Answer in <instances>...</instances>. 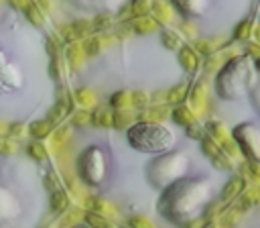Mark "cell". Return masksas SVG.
<instances>
[{
	"mask_svg": "<svg viewBox=\"0 0 260 228\" xmlns=\"http://www.w3.org/2000/svg\"><path fill=\"white\" fill-rule=\"evenodd\" d=\"M171 118H173V122L179 124V126H189L191 122L197 120L195 112H193L189 106H185V104H177V106H173V108H171Z\"/></svg>",
	"mask_w": 260,
	"mask_h": 228,
	"instance_id": "9a60e30c",
	"label": "cell"
},
{
	"mask_svg": "<svg viewBox=\"0 0 260 228\" xmlns=\"http://www.w3.org/2000/svg\"><path fill=\"white\" fill-rule=\"evenodd\" d=\"M248 94H250V100H252L254 108L260 112V75H256V79H254V83H252Z\"/></svg>",
	"mask_w": 260,
	"mask_h": 228,
	"instance_id": "b9f144b4",
	"label": "cell"
},
{
	"mask_svg": "<svg viewBox=\"0 0 260 228\" xmlns=\"http://www.w3.org/2000/svg\"><path fill=\"white\" fill-rule=\"evenodd\" d=\"M136 120H138V112H134L130 108L112 112V128H116V130H128Z\"/></svg>",
	"mask_w": 260,
	"mask_h": 228,
	"instance_id": "7c38bea8",
	"label": "cell"
},
{
	"mask_svg": "<svg viewBox=\"0 0 260 228\" xmlns=\"http://www.w3.org/2000/svg\"><path fill=\"white\" fill-rule=\"evenodd\" d=\"M177 59H179V65L187 73H195L201 67V55L193 47H189V45H181L177 49Z\"/></svg>",
	"mask_w": 260,
	"mask_h": 228,
	"instance_id": "30bf717a",
	"label": "cell"
},
{
	"mask_svg": "<svg viewBox=\"0 0 260 228\" xmlns=\"http://www.w3.org/2000/svg\"><path fill=\"white\" fill-rule=\"evenodd\" d=\"M221 45H223V37H215V39L207 37V39H197L195 45H193V49H195L199 55H205V57H207V55H211V53L223 49Z\"/></svg>",
	"mask_w": 260,
	"mask_h": 228,
	"instance_id": "e0dca14e",
	"label": "cell"
},
{
	"mask_svg": "<svg viewBox=\"0 0 260 228\" xmlns=\"http://www.w3.org/2000/svg\"><path fill=\"white\" fill-rule=\"evenodd\" d=\"M252 35V18H244L236 24L234 28V39L236 41H246L248 37Z\"/></svg>",
	"mask_w": 260,
	"mask_h": 228,
	"instance_id": "1f68e13d",
	"label": "cell"
},
{
	"mask_svg": "<svg viewBox=\"0 0 260 228\" xmlns=\"http://www.w3.org/2000/svg\"><path fill=\"white\" fill-rule=\"evenodd\" d=\"M246 55L254 61V59H258L260 57V45L258 43H248L246 45Z\"/></svg>",
	"mask_w": 260,
	"mask_h": 228,
	"instance_id": "7dc6e473",
	"label": "cell"
},
{
	"mask_svg": "<svg viewBox=\"0 0 260 228\" xmlns=\"http://www.w3.org/2000/svg\"><path fill=\"white\" fill-rule=\"evenodd\" d=\"M181 26H183V28H185V31H187V33H185V35H187V37H195V35H197V28H195V26H191V24H189V22H183V24H181Z\"/></svg>",
	"mask_w": 260,
	"mask_h": 228,
	"instance_id": "f907efd6",
	"label": "cell"
},
{
	"mask_svg": "<svg viewBox=\"0 0 260 228\" xmlns=\"http://www.w3.org/2000/svg\"><path fill=\"white\" fill-rule=\"evenodd\" d=\"M256 204H260V189L258 187H244V195H242V202H240V210H248V208H254Z\"/></svg>",
	"mask_w": 260,
	"mask_h": 228,
	"instance_id": "d4e9b609",
	"label": "cell"
},
{
	"mask_svg": "<svg viewBox=\"0 0 260 228\" xmlns=\"http://www.w3.org/2000/svg\"><path fill=\"white\" fill-rule=\"evenodd\" d=\"M209 222L199 214V216H195V218H191V220H187V222H183L181 224V228H205Z\"/></svg>",
	"mask_w": 260,
	"mask_h": 228,
	"instance_id": "ee69618b",
	"label": "cell"
},
{
	"mask_svg": "<svg viewBox=\"0 0 260 228\" xmlns=\"http://www.w3.org/2000/svg\"><path fill=\"white\" fill-rule=\"evenodd\" d=\"M87 210H89V212H95V214H100V216H104V218H108V220L118 214V212H116V206H112L110 202H106L104 197H98V195L87 197Z\"/></svg>",
	"mask_w": 260,
	"mask_h": 228,
	"instance_id": "5bb4252c",
	"label": "cell"
},
{
	"mask_svg": "<svg viewBox=\"0 0 260 228\" xmlns=\"http://www.w3.org/2000/svg\"><path fill=\"white\" fill-rule=\"evenodd\" d=\"M28 130H30V134H32L35 138H45V136L51 134L53 124H51L49 120H37V122H32V124L28 126Z\"/></svg>",
	"mask_w": 260,
	"mask_h": 228,
	"instance_id": "4dcf8cb0",
	"label": "cell"
},
{
	"mask_svg": "<svg viewBox=\"0 0 260 228\" xmlns=\"http://www.w3.org/2000/svg\"><path fill=\"white\" fill-rule=\"evenodd\" d=\"M201 153L207 157V159H213L215 155H219L221 153V147H219V142L215 140V138H211L209 134H205L201 140Z\"/></svg>",
	"mask_w": 260,
	"mask_h": 228,
	"instance_id": "83f0119b",
	"label": "cell"
},
{
	"mask_svg": "<svg viewBox=\"0 0 260 228\" xmlns=\"http://www.w3.org/2000/svg\"><path fill=\"white\" fill-rule=\"evenodd\" d=\"M93 33L91 20H75L71 24L61 26V37L65 39V43H77L83 37H89Z\"/></svg>",
	"mask_w": 260,
	"mask_h": 228,
	"instance_id": "52a82bcc",
	"label": "cell"
},
{
	"mask_svg": "<svg viewBox=\"0 0 260 228\" xmlns=\"http://www.w3.org/2000/svg\"><path fill=\"white\" fill-rule=\"evenodd\" d=\"M156 26H158V22L152 16H136L130 22V31L136 35H150L156 31Z\"/></svg>",
	"mask_w": 260,
	"mask_h": 228,
	"instance_id": "ac0fdd59",
	"label": "cell"
},
{
	"mask_svg": "<svg viewBox=\"0 0 260 228\" xmlns=\"http://www.w3.org/2000/svg\"><path fill=\"white\" fill-rule=\"evenodd\" d=\"M130 94H132V106H134V108L142 110V108H146V106L150 104V94H146L144 90H134V92H130Z\"/></svg>",
	"mask_w": 260,
	"mask_h": 228,
	"instance_id": "8d00e7d4",
	"label": "cell"
},
{
	"mask_svg": "<svg viewBox=\"0 0 260 228\" xmlns=\"http://www.w3.org/2000/svg\"><path fill=\"white\" fill-rule=\"evenodd\" d=\"M130 106H132V94L128 90H118L112 94V98H110L112 110H122V108H130Z\"/></svg>",
	"mask_w": 260,
	"mask_h": 228,
	"instance_id": "7402d4cb",
	"label": "cell"
},
{
	"mask_svg": "<svg viewBox=\"0 0 260 228\" xmlns=\"http://www.w3.org/2000/svg\"><path fill=\"white\" fill-rule=\"evenodd\" d=\"M244 187H246V181H244V177H240V175H236V177H232V179H228V183L221 187V191H219V202H232V200H236L238 195H242V191H244Z\"/></svg>",
	"mask_w": 260,
	"mask_h": 228,
	"instance_id": "4fadbf2b",
	"label": "cell"
},
{
	"mask_svg": "<svg viewBox=\"0 0 260 228\" xmlns=\"http://www.w3.org/2000/svg\"><path fill=\"white\" fill-rule=\"evenodd\" d=\"M126 138L132 149L154 157L173 151L177 140L175 132L165 122H140V120H136L126 130Z\"/></svg>",
	"mask_w": 260,
	"mask_h": 228,
	"instance_id": "3957f363",
	"label": "cell"
},
{
	"mask_svg": "<svg viewBox=\"0 0 260 228\" xmlns=\"http://www.w3.org/2000/svg\"><path fill=\"white\" fill-rule=\"evenodd\" d=\"M211 200V183L203 177H179L160 189L156 210L173 224H183L199 216Z\"/></svg>",
	"mask_w": 260,
	"mask_h": 228,
	"instance_id": "6da1fadb",
	"label": "cell"
},
{
	"mask_svg": "<svg viewBox=\"0 0 260 228\" xmlns=\"http://www.w3.org/2000/svg\"><path fill=\"white\" fill-rule=\"evenodd\" d=\"M130 8H132V16H146V12L150 10V4L148 0H134Z\"/></svg>",
	"mask_w": 260,
	"mask_h": 228,
	"instance_id": "7bdbcfd3",
	"label": "cell"
},
{
	"mask_svg": "<svg viewBox=\"0 0 260 228\" xmlns=\"http://www.w3.org/2000/svg\"><path fill=\"white\" fill-rule=\"evenodd\" d=\"M205 228H221V226H219V224H217V222H215V220H213V222H209V224H207V226H205Z\"/></svg>",
	"mask_w": 260,
	"mask_h": 228,
	"instance_id": "f5cc1de1",
	"label": "cell"
},
{
	"mask_svg": "<svg viewBox=\"0 0 260 228\" xmlns=\"http://www.w3.org/2000/svg\"><path fill=\"white\" fill-rule=\"evenodd\" d=\"M45 187H47L49 191H55V189H57V179H55L53 173H47V175H45Z\"/></svg>",
	"mask_w": 260,
	"mask_h": 228,
	"instance_id": "c3c4849f",
	"label": "cell"
},
{
	"mask_svg": "<svg viewBox=\"0 0 260 228\" xmlns=\"http://www.w3.org/2000/svg\"><path fill=\"white\" fill-rule=\"evenodd\" d=\"M205 132H207L211 138H215L217 142L230 136V132H228L225 124H223V122H219V120H209V122L205 124Z\"/></svg>",
	"mask_w": 260,
	"mask_h": 228,
	"instance_id": "cb8c5ba5",
	"label": "cell"
},
{
	"mask_svg": "<svg viewBox=\"0 0 260 228\" xmlns=\"http://www.w3.org/2000/svg\"><path fill=\"white\" fill-rule=\"evenodd\" d=\"M171 116V108L167 104H148L138 112L140 122H165Z\"/></svg>",
	"mask_w": 260,
	"mask_h": 228,
	"instance_id": "8fae6325",
	"label": "cell"
},
{
	"mask_svg": "<svg viewBox=\"0 0 260 228\" xmlns=\"http://www.w3.org/2000/svg\"><path fill=\"white\" fill-rule=\"evenodd\" d=\"M256 79L254 61L246 55H232L215 75V92L223 100H240L250 92Z\"/></svg>",
	"mask_w": 260,
	"mask_h": 228,
	"instance_id": "7a4b0ae2",
	"label": "cell"
},
{
	"mask_svg": "<svg viewBox=\"0 0 260 228\" xmlns=\"http://www.w3.org/2000/svg\"><path fill=\"white\" fill-rule=\"evenodd\" d=\"M223 63H225V53H223V49H219V51H215V53L207 55V57H205V61H201V65H203V69H205V73L219 69Z\"/></svg>",
	"mask_w": 260,
	"mask_h": 228,
	"instance_id": "603a6c76",
	"label": "cell"
},
{
	"mask_svg": "<svg viewBox=\"0 0 260 228\" xmlns=\"http://www.w3.org/2000/svg\"><path fill=\"white\" fill-rule=\"evenodd\" d=\"M124 224H126V228H154L152 220H148L146 216H140V214L128 216Z\"/></svg>",
	"mask_w": 260,
	"mask_h": 228,
	"instance_id": "e575fe53",
	"label": "cell"
},
{
	"mask_svg": "<svg viewBox=\"0 0 260 228\" xmlns=\"http://www.w3.org/2000/svg\"><path fill=\"white\" fill-rule=\"evenodd\" d=\"M252 37H254V43L260 45V24H256V26L252 28Z\"/></svg>",
	"mask_w": 260,
	"mask_h": 228,
	"instance_id": "816d5d0a",
	"label": "cell"
},
{
	"mask_svg": "<svg viewBox=\"0 0 260 228\" xmlns=\"http://www.w3.org/2000/svg\"><path fill=\"white\" fill-rule=\"evenodd\" d=\"M169 4L177 8L185 18H195L207 10L209 0H169Z\"/></svg>",
	"mask_w": 260,
	"mask_h": 228,
	"instance_id": "9c48e42d",
	"label": "cell"
},
{
	"mask_svg": "<svg viewBox=\"0 0 260 228\" xmlns=\"http://www.w3.org/2000/svg\"><path fill=\"white\" fill-rule=\"evenodd\" d=\"M81 47H83V53L85 55H98L102 51V47H104V39L98 37V35H89V37H85V41H83Z\"/></svg>",
	"mask_w": 260,
	"mask_h": 228,
	"instance_id": "f546056e",
	"label": "cell"
},
{
	"mask_svg": "<svg viewBox=\"0 0 260 228\" xmlns=\"http://www.w3.org/2000/svg\"><path fill=\"white\" fill-rule=\"evenodd\" d=\"M20 128H22V126H20V124H10V126H8V128H6V132H8V134H10V136H18V134H20V132H22V130H20Z\"/></svg>",
	"mask_w": 260,
	"mask_h": 228,
	"instance_id": "681fc988",
	"label": "cell"
},
{
	"mask_svg": "<svg viewBox=\"0 0 260 228\" xmlns=\"http://www.w3.org/2000/svg\"><path fill=\"white\" fill-rule=\"evenodd\" d=\"M67 63L73 67V69H79L83 65V59H85V53H83V47L81 43H69L67 47Z\"/></svg>",
	"mask_w": 260,
	"mask_h": 228,
	"instance_id": "ffe728a7",
	"label": "cell"
},
{
	"mask_svg": "<svg viewBox=\"0 0 260 228\" xmlns=\"http://www.w3.org/2000/svg\"><path fill=\"white\" fill-rule=\"evenodd\" d=\"M69 134H71V128L69 126H61V128H57V132L53 134V138H55L57 145H61V142H65L69 138Z\"/></svg>",
	"mask_w": 260,
	"mask_h": 228,
	"instance_id": "f6af8a7d",
	"label": "cell"
},
{
	"mask_svg": "<svg viewBox=\"0 0 260 228\" xmlns=\"http://www.w3.org/2000/svg\"><path fill=\"white\" fill-rule=\"evenodd\" d=\"M219 147H221V151L228 155V157H232V159H236V157H240V149H238V145H236V140L232 138V134L228 136V138H223V140H219Z\"/></svg>",
	"mask_w": 260,
	"mask_h": 228,
	"instance_id": "74e56055",
	"label": "cell"
},
{
	"mask_svg": "<svg viewBox=\"0 0 260 228\" xmlns=\"http://www.w3.org/2000/svg\"><path fill=\"white\" fill-rule=\"evenodd\" d=\"M39 4H43V6L47 8V6H49V0H39Z\"/></svg>",
	"mask_w": 260,
	"mask_h": 228,
	"instance_id": "db71d44e",
	"label": "cell"
},
{
	"mask_svg": "<svg viewBox=\"0 0 260 228\" xmlns=\"http://www.w3.org/2000/svg\"><path fill=\"white\" fill-rule=\"evenodd\" d=\"M26 153H28L35 161H43V159L47 157V151H45V147H43L41 142H30V145L26 147Z\"/></svg>",
	"mask_w": 260,
	"mask_h": 228,
	"instance_id": "60d3db41",
	"label": "cell"
},
{
	"mask_svg": "<svg viewBox=\"0 0 260 228\" xmlns=\"http://www.w3.org/2000/svg\"><path fill=\"white\" fill-rule=\"evenodd\" d=\"M160 43H162V47L165 49H169V51H177L183 43H181V35L177 33V31H173V28H162L160 31Z\"/></svg>",
	"mask_w": 260,
	"mask_h": 228,
	"instance_id": "44dd1931",
	"label": "cell"
},
{
	"mask_svg": "<svg viewBox=\"0 0 260 228\" xmlns=\"http://www.w3.org/2000/svg\"><path fill=\"white\" fill-rule=\"evenodd\" d=\"M152 16L156 22H169L173 18V10H171V4L167 2H154L152 6Z\"/></svg>",
	"mask_w": 260,
	"mask_h": 228,
	"instance_id": "f1b7e54d",
	"label": "cell"
},
{
	"mask_svg": "<svg viewBox=\"0 0 260 228\" xmlns=\"http://www.w3.org/2000/svg\"><path fill=\"white\" fill-rule=\"evenodd\" d=\"M189 169V159L181 151H169L162 155H156L148 167H146V179L156 189H162L171 181L183 177Z\"/></svg>",
	"mask_w": 260,
	"mask_h": 228,
	"instance_id": "277c9868",
	"label": "cell"
},
{
	"mask_svg": "<svg viewBox=\"0 0 260 228\" xmlns=\"http://www.w3.org/2000/svg\"><path fill=\"white\" fill-rule=\"evenodd\" d=\"M22 12H24V16H26L35 26H41V24H43V14H41V10L37 8L35 2H28V4L22 8Z\"/></svg>",
	"mask_w": 260,
	"mask_h": 228,
	"instance_id": "d590c367",
	"label": "cell"
},
{
	"mask_svg": "<svg viewBox=\"0 0 260 228\" xmlns=\"http://www.w3.org/2000/svg\"><path fill=\"white\" fill-rule=\"evenodd\" d=\"M67 206H69V197H67V193H65L63 189L51 191V210H53V212L61 214V212L67 210Z\"/></svg>",
	"mask_w": 260,
	"mask_h": 228,
	"instance_id": "484cf974",
	"label": "cell"
},
{
	"mask_svg": "<svg viewBox=\"0 0 260 228\" xmlns=\"http://www.w3.org/2000/svg\"><path fill=\"white\" fill-rule=\"evenodd\" d=\"M242 212H244V210H240V208L223 210V212L215 218V222H217L221 228H234V226L240 224V220H242Z\"/></svg>",
	"mask_w": 260,
	"mask_h": 228,
	"instance_id": "d6986e66",
	"label": "cell"
},
{
	"mask_svg": "<svg viewBox=\"0 0 260 228\" xmlns=\"http://www.w3.org/2000/svg\"><path fill=\"white\" fill-rule=\"evenodd\" d=\"M112 108L110 106H98L93 112H89V124L98 128H112Z\"/></svg>",
	"mask_w": 260,
	"mask_h": 228,
	"instance_id": "2e32d148",
	"label": "cell"
},
{
	"mask_svg": "<svg viewBox=\"0 0 260 228\" xmlns=\"http://www.w3.org/2000/svg\"><path fill=\"white\" fill-rule=\"evenodd\" d=\"M185 132H187V136L189 138H197V140H201L207 132H205V126H201L197 120L195 122H191L189 126H185Z\"/></svg>",
	"mask_w": 260,
	"mask_h": 228,
	"instance_id": "f35d334b",
	"label": "cell"
},
{
	"mask_svg": "<svg viewBox=\"0 0 260 228\" xmlns=\"http://www.w3.org/2000/svg\"><path fill=\"white\" fill-rule=\"evenodd\" d=\"M230 134L236 140L240 155L246 157V161H260V128L254 122L238 124Z\"/></svg>",
	"mask_w": 260,
	"mask_h": 228,
	"instance_id": "8992f818",
	"label": "cell"
},
{
	"mask_svg": "<svg viewBox=\"0 0 260 228\" xmlns=\"http://www.w3.org/2000/svg\"><path fill=\"white\" fill-rule=\"evenodd\" d=\"M209 161H211V165H213L217 171H228V169H234V167H236L234 159H232V157H228L223 151H221L219 155H215L213 159H209Z\"/></svg>",
	"mask_w": 260,
	"mask_h": 228,
	"instance_id": "836d02e7",
	"label": "cell"
},
{
	"mask_svg": "<svg viewBox=\"0 0 260 228\" xmlns=\"http://www.w3.org/2000/svg\"><path fill=\"white\" fill-rule=\"evenodd\" d=\"M73 98H75V102H77L79 106H83V108L95 104V94H93L89 88H81V90H77V92L73 94Z\"/></svg>",
	"mask_w": 260,
	"mask_h": 228,
	"instance_id": "d6a6232c",
	"label": "cell"
},
{
	"mask_svg": "<svg viewBox=\"0 0 260 228\" xmlns=\"http://www.w3.org/2000/svg\"><path fill=\"white\" fill-rule=\"evenodd\" d=\"M248 165V177L260 181V161H246Z\"/></svg>",
	"mask_w": 260,
	"mask_h": 228,
	"instance_id": "bcb514c9",
	"label": "cell"
},
{
	"mask_svg": "<svg viewBox=\"0 0 260 228\" xmlns=\"http://www.w3.org/2000/svg\"><path fill=\"white\" fill-rule=\"evenodd\" d=\"M83 220H85L87 228H114V224L108 218H104V216H100L95 212H89V210L83 214Z\"/></svg>",
	"mask_w": 260,
	"mask_h": 228,
	"instance_id": "4316f807",
	"label": "cell"
},
{
	"mask_svg": "<svg viewBox=\"0 0 260 228\" xmlns=\"http://www.w3.org/2000/svg\"><path fill=\"white\" fill-rule=\"evenodd\" d=\"M106 155L100 147L91 145L77 157V173L87 185H100L106 179Z\"/></svg>",
	"mask_w": 260,
	"mask_h": 228,
	"instance_id": "5b68a950",
	"label": "cell"
},
{
	"mask_svg": "<svg viewBox=\"0 0 260 228\" xmlns=\"http://www.w3.org/2000/svg\"><path fill=\"white\" fill-rule=\"evenodd\" d=\"M71 124L75 128H83V126H89V112L87 110H77L71 118Z\"/></svg>",
	"mask_w": 260,
	"mask_h": 228,
	"instance_id": "ab89813d",
	"label": "cell"
},
{
	"mask_svg": "<svg viewBox=\"0 0 260 228\" xmlns=\"http://www.w3.org/2000/svg\"><path fill=\"white\" fill-rule=\"evenodd\" d=\"M187 100H189V108L195 112V116H199L207 108V86L203 81H195L193 86H189Z\"/></svg>",
	"mask_w": 260,
	"mask_h": 228,
	"instance_id": "ba28073f",
	"label": "cell"
}]
</instances>
